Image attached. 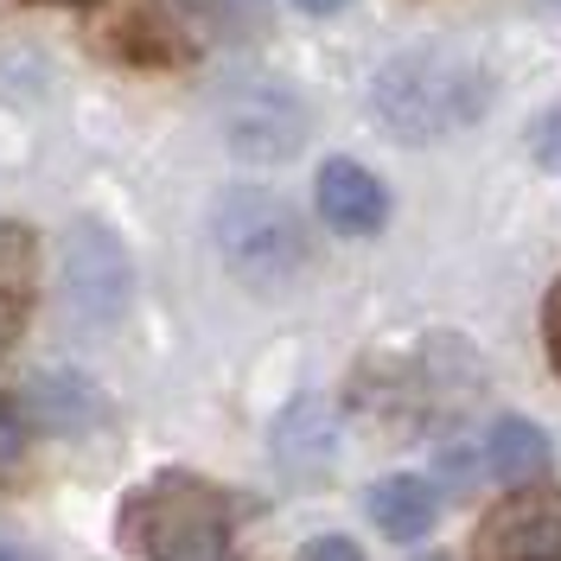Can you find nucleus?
<instances>
[{"mask_svg":"<svg viewBox=\"0 0 561 561\" xmlns=\"http://www.w3.org/2000/svg\"><path fill=\"white\" fill-rule=\"evenodd\" d=\"M497 77L472 45H447V38H427L396 51L377 77H370V122L402 147H427V140H447L459 128H472L491 108Z\"/></svg>","mask_w":561,"mask_h":561,"instance_id":"nucleus-1","label":"nucleus"},{"mask_svg":"<svg viewBox=\"0 0 561 561\" xmlns=\"http://www.w3.org/2000/svg\"><path fill=\"white\" fill-rule=\"evenodd\" d=\"M128 542L147 561H230V497L198 472H160L128 497Z\"/></svg>","mask_w":561,"mask_h":561,"instance_id":"nucleus-2","label":"nucleus"},{"mask_svg":"<svg viewBox=\"0 0 561 561\" xmlns=\"http://www.w3.org/2000/svg\"><path fill=\"white\" fill-rule=\"evenodd\" d=\"M210 237H217L224 268L249 287H287L307 268V224L280 205L275 192H255V185H230L217 198Z\"/></svg>","mask_w":561,"mask_h":561,"instance_id":"nucleus-3","label":"nucleus"},{"mask_svg":"<svg viewBox=\"0 0 561 561\" xmlns=\"http://www.w3.org/2000/svg\"><path fill=\"white\" fill-rule=\"evenodd\" d=\"M217 135L237 160H294L313 135V103L280 77H243L217 96Z\"/></svg>","mask_w":561,"mask_h":561,"instance_id":"nucleus-4","label":"nucleus"},{"mask_svg":"<svg viewBox=\"0 0 561 561\" xmlns=\"http://www.w3.org/2000/svg\"><path fill=\"white\" fill-rule=\"evenodd\" d=\"M65 307L83 325H115L128 307V249L96 217H77L65 230Z\"/></svg>","mask_w":561,"mask_h":561,"instance_id":"nucleus-5","label":"nucleus"},{"mask_svg":"<svg viewBox=\"0 0 561 561\" xmlns=\"http://www.w3.org/2000/svg\"><path fill=\"white\" fill-rule=\"evenodd\" d=\"M479 561H561V491H524L479 529Z\"/></svg>","mask_w":561,"mask_h":561,"instance_id":"nucleus-6","label":"nucleus"},{"mask_svg":"<svg viewBox=\"0 0 561 561\" xmlns=\"http://www.w3.org/2000/svg\"><path fill=\"white\" fill-rule=\"evenodd\" d=\"M313 205H319V224L339 230V237H377L389 224V192L383 179L357 160H325L313 179Z\"/></svg>","mask_w":561,"mask_h":561,"instance_id":"nucleus-7","label":"nucleus"},{"mask_svg":"<svg viewBox=\"0 0 561 561\" xmlns=\"http://www.w3.org/2000/svg\"><path fill=\"white\" fill-rule=\"evenodd\" d=\"M38 300V237L26 224H0V345L20 339Z\"/></svg>","mask_w":561,"mask_h":561,"instance_id":"nucleus-8","label":"nucleus"},{"mask_svg":"<svg viewBox=\"0 0 561 561\" xmlns=\"http://www.w3.org/2000/svg\"><path fill=\"white\" fill-rule=\"evenodd\" d=\"M364 504H370L377 529L396 536V542H421L427 529L440 524V497H434V485L415 479V472H389V479H377Z\"/></svg>","mask_w":561,"mask_h":561,"instance_id":"nucleus-9","label":"nucleus"},{"mask_svg":"<svg viewBox=\"0 0 561 561\" xmlns=\"http://www.w3.org/2000/svg\"><path fill=\"white\" fill-rule=\"evenodd\" d=\"M485 466L504 479V485H536V479L556 466V454H549V434H542L536 421L504 415L485 434Z\"/></svg>","mask_w":561,"mask_h":561,"instance_id":"nucleus-10","label":"nucleus"},{"mask_svg":"<svg viewBox=\"0 0 561 561\" xmlns=\"http://www.w3.org/2000/svg\"><path fill=\"white\" fill-rule=\"evenodd\" d=\"M26 402H33V415L51 434H83V427L103 421V396H96V383H83L77 370H45Z\"/></svg>","mask_w":561,"mask_h":561,"instance_id":"nucleus-11","label":"nucleus"},{"mask_svg":"<svg viewBox=\"0 0 561 561\" xmlns=\"http://www.w3.org/2000/svg\"><path fill=\"white\" fill-rule=\"evenodd\" d=\"M529 153H536L549 173H561V103L536 115V128H529Z\"/></svg>","mask_w":561,"mask_h":561,"instance_id":"nucleus-12","label":"nucleus"},{"mask_svg":"<svg viewBox=\"0 0 561 561\" xmlns=\"http://www.w3.org/2000/svg\"><path fill=\"white\" fill-rule=\"evenodd\" d=\"M20 454H26V415H20V409L0 396V479L20 466Z\"/></svg>","mask_w":561,"mask_h":561,"instance_id":"nucleus-13","label":"nucleus"},{"mask_svg":"<svg viewBox=\"0 0 561 561\" xmlns=\"http://www.w3.org/2000/svg\"><path fill=\"white\" fill-rule=\"evenodd\" d=\"M542 351H549V370L561 377V280L549 287V300H542Z\"/></svg>","mask_w":561,"mask_h":561,"instance_id":"nucleus-14","label":"nucleus"},{"mask_svg":"<svg viewBox=\"0 0 561 561\" xmlns=\"http://www.w3.org/2000/svg\"><path fill=\"white\" fill-rule=\"evenodd\" d=\"M300 561H364V556H357V542H351V536H319V542L300 549Z\"/></svg>","mask_w":561,"mask_h":561,"instance_id":"nucleus-15","label":"nucleus"},{"mask_svg":"<svg viewBox=\"0 0 561 561\" xmlns=\"http://www.w3.org/2000/svg\"><path fill=\"white\" fill-rule=\"evenodd\" d=\"M300 13H313V20H325V13H345L351 0H294Z\"/></svg>","mask_w":561,"mask_h":561,"instance_id":"nucleus-16","label":"nucleus"},{"mask_svg":"<svg viewBox=\"0 0 561 561\" xmlns=\"http://www.w3.org/2000/svg\"><path fill=\"white\" fill-rule=\"evenodd\" d=\"M0 561H38L26 542H13V536H0Z\"/></svg>","mask_w":561,"mask_h":561,"instance_id":"nucleus-17","label":"nucleus"},{"mask_svg":"<svg viewBox=\"0 0 561 561\" xmlns=\"http://www.w3.org/2000/svg\"><path fill=\"white\" fill-rule=\"evenodd\" d=\"M542 7H561V0H542Z\"/></svg>","mask_w":561,"mask_h":561,"instance_id":"nucleus-18","label":"nucleus"},{"mask_svg":"<svg viewBox=\"0 0 561 561\" xmlns=\"http://www.w3.org/2000/svg\"><path fill=\"white\" fill-rule=\"evenodd\" d=\"M434 561H440V556H434Z\"/></svg>","mask_w":561,"mask_h":561,"instance_id":"nucleus-19","label":"nucleus"}]
</instances>
